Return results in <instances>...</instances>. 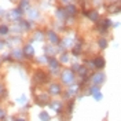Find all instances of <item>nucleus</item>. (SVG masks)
I'll return each instance as SVG.
<instances>
[{
    "label": "nucleus",
    "instance_id": "nucleus-4",
    "mask_svg": "<svg viewBox=\"0 0 121 121\" xmlns=\"http://www.w3.org/2000/svg\"><path fill=\"white\" fill-rule=\"evenodd\" d=\"M65 11H66V15H68V17H77V14H78V8H77V6L73 4V3L66 4V6H65Z\"/></svg>",
    "mask_w": 121,
    "mask_h": 121
},
{
    "label": "nucleus",
    "instance_id": "nucleus-7",
    "mask_svg": "<svg viewBox=\"0 0 121 121\" xmlns=\"http://www.w3.org/2000/svg\"><path fill=\"white\" fill-rule=\"evenodd\" d=\"M47 36L51 40V43H58V41H59V36L56 35V32H52V30H51V32L47 33Z\"/></svg>",
    "mask_w": 121,
    "mask_h": 121
},
{
    "label": "nucleus",
    "instance_id": "nucleus-8",
    "mask_svg": "<svg viewBox=\"0 0 121 121\" xmlns=\"http://www.w3.org/2000/svg\"><path fill=\"white\" fill-rule=\"evenodd\" d=\"M98 45H99V48H102V50H105L106 47L109 45V41H107V39L105 37V36H102V37L98 40Z\"/></svg>",
    "mask_w": 121,
    "mask_h": 121
},
{
    "label": "nucleus",
    "instance_id": "nucleus-1",
    "mask_svg": "<svg viewBox=\"0 0 121 121\" xmlns=\"http://www.w3.org/2000/svg\"><path fill=\"white\" fill-rule=\"evenodd\" d=\"M95 25H96V30L99 32V35L105 36V35H107V32L110 30V28H113V21L109 17H106V18H100Z\"/></svg>",
    "mask_w": 121,
    "mask_h": 121
},
{
    "label": "nucleus",
    "instance_id": "nucleus-6",
    "mask_svg": "<svg viewBox=\"0 0 121 121\" xmlns=\"http://www.w3.org/2000/svg\"><path fill=\"white\" fill-rule=\"evenodd\" d=\"M92 62H94V68L95 69H103V66H105V59H103V56H96V58L92 59Z\"/></svg>",
    "mask_w": 121,
    "mask_h": 121
},
{
    "label": "nucleus",
    "instance_id": "nucleus-5",
    "mask_svg": "<svg viewBox=\"0 0 121 121\" xmlns=\"http://www.w3.org/2000/svg\"><path fill=\"white\" fill-rule=\"evenodd\" d=\"M91 81H92V84H95V85H100V84L105 81V74L102 72H99V73H96V74H94L91 77Z\"/></svg>",
    "mask_w": 121,
    "mask_h": 121
},
{
    "label": "nucleus",
    "instance_id": "nucleus-10",
    "mask_svg": "<svg viewBox=\"0 0 121 121\" xmlns=\"http://www.w3.org/2000/svg\"><path fill=\"white\" fill-rule=\"evenodd\" d=\"M29 4H30V0H21V3H19V6H18V7L22 8L23 11H25V10H28V8H29Z\"/></svg>",
    "mask_w": 121,
    "mask_h": 121
},
{
    "label": "nucleus",
    "instance_id": "nucleus-12",
    "mask_svg": "<svg viewBox=\"0 0 121 121\" xmlns=\"http://www.w3.org/2000/svg\"><path fill=\"white\" fill-rule=\"evenodd\" d=\"M106 3H116V1H121V0H105Z\"/></svg>",
    "mask_w": 121,
    "mask_h": 121
},
{
    "label": "nucleus",
    "instance_id": "nucleus-11",
    "mask_svg": "<svg viewBox=\"0 0 121 121\" xmlns=\"http://www.w3.org/2000/svg\"><path fill=\"white\" fill-rule=\"evenodd\" d=\"M120 25H121V22H120V21H117V22H113V28H118Z\"/></svg>",
    "mask_w": 121,
    "mask_h": 121
},
{
    "label": "nucleus",
    "instance_id": "nucleus-9",
    "mask_svg": "<svg viewBox=\"0 0 121 121\" xmlns=\"http://www.w3.org/2000/svg\"><path fill=\"white\" fill-rule=\"evenodd\" d=\"M8 32H10V26H8V25H6V23H1V25H0V35L7 36Z\"/></svg>",
    "mask_w": 121,
    "mask_h": 121
},
{
    "label": "nucleus",
    "instance_id": "nucleus-2",
    "mask_svg": "<svg viewBox=\"0 0 121 121\" xmlns=\"http://www.w3.org/2000/svg\"><path fill=\"white\" fill-rule=\"evenodd\" d=\"M83 15H85L92 23H96L100 19V13L98 10L92 8V10H83Z\"/></svg>",
    "mask_w": 121,
    "mask_h": 121
},
{
    "label": "nucleus",
    "instance_id": "nucleus-3",
    "mask_svg": "<svg viewBox=\"0 0 121 121\" xmlns=\"http://www.w3.org/2000/svg\"><path fill=\"white\" fill-rule=\"evenodd\" d=\"M105 8L109 11V14H121V1H116V3H106Z\"/></svg>",
    "mask_w": 121,
    "mask_h": 121
}]
</instances>
